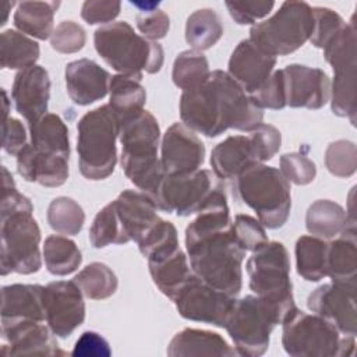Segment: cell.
<instances>
[{"instance_id":"1","label":"cell","mask_w":357,"mask_h":357,"mask_svg":"<svg viewBox=\"0 0 357 357\" xmlns=\"http://www.w3.org/2000/svg\"><path fill=\"white\" fill-rule=\"evenodd\" d=\"M185 248L191 271L198 279L231 297L240 294L245 251L234 238L227 206L209 205L201 209L185 227Z\"/></svg>"},{"instance_id":"2","label":"cell","mask_w":357,"mask_h":357,"mask_svg":"<svg viewBox=\"0 0 357 357\" xmlns=\"http://www.w3.org/2000/svg\"><path fill=\"white\" fill-rule=\"evenodd\" d=\"M180 119L190 130L215 138L229 128L252 131L262 124L264 112L226 71L215 70L204 84L183 91Z\"/></svg>"},{"instance_id":"3","label":"cell","mask_w":357,"mask_h":357,"mask_svg":"<svg viewBox=\"0 0 357 357\" xmlns=\"http://www.w3.org/2000/svg\"><path fill=\"white\" fill-rule=\"evenodd\" d=\"M121 144L120 165L127 178L153 201L166 176L158 148L160 127L156 117L142 110L134 119L123 123L119 130Z\"/></svg>"},{"instance_id":"4","label":"cell","mask_w":357,"mask_h":357,"mask_svg":"<svg viewBox=\"0 0 357 357\" xmlns=\"http://www.w3.org/2000/svg\"><path fill=\"white\" fill-rule=\"evenodd\" d=\"M98 54L119 74L141 81L142 73L156 74L165 60L163 47L138 33L126 21L99 26L93 33Z\"/></svg>"},{"instance_id":"5","label":"cell","mask_w":357,"mask_h":357,"mask_svg":"<svg viewBox=\"0 0 357 357\" xmlns=\"http://www.w3.org/2000/svg\"><path fill=\"white\" fill-rule=\"evenodd\" d=\"M245 268L250 278V289L272 308L278 322L282 325L297 308L286 247L280 241H268L252 251Z\"/></svg>"},{"instance_id":"6","label":"cell","mask_w":357,"mask_h":357,"mask_svg":"<svg viewBox=\"0 0 357 357\" xmlns=\"http://www.w3.org/2000/svg\"><path fill=\"white\" fill-rule=\"evenodd\" d=\"M119 121L109 105L86 112L77 124V153L81 174L92 181L107 178L117 163Z\"/></svg>"},{"instance_id":"7","label":"cell","mask_w":357,"mask_h":357,"mask_svg":"<svg viewBox=\"0 0 357 357\" xmlns=\"http://www.w3.org/2000/svg\"><path fill=\"white\" fill-rule=\"evenodd\" d=\"M238 198L258 216L264 227L279 229L290 215V183L276 167L254 163L236 178Z\"/></svg>"},{"instance_id":"8","label":"cell","mask_w":357,"mask_h":357,"mask_svg":"<svg viewBox=\"0 0 357 357\" xmlns=\"http://www.w3.org/2000/svg\"><path fill=\"white\" fill-rule=\"evenodd\" d=\"M282 346L293 357H343L354 353V336L342 333L317 314L296 308L282 324Z\"/></svg>"},{"instance_id":"9","label":"cell","mask_w":357,"mask_h":357,"mask_svg":"<svg viewBox=\"0 0 357 357\" xmlns=\"http://www.w3.org/2000/svg\"><path fill=\"white\" fill-rule=\"evenodd\" d=\"M312 25L308 3L284 1L272 17L251 26L248 39L269 56H287L310 40Z\"/></svg>"},{"instance_id":"10","label":"cell","mask_w":357,"mask_h":357,"mask_svg":"<svg viewBox=\"0 0 357 357\" xmlns=\"http://www.w3.org/2000/svg\"><path fill=\"white\" fill-rule=\"evenodd\" d=\"M276 325L279 322L272 308L258 296L248 294L236 298L225 328L238 356L258 357L268 350Z\"/></svg>"},{"instance_id":"11","label":"cell","mask_w":357,"mask_h":357,"mask_svg":"<svg viewBox=\"0 0 357 357\" xmlns=\"http://www.w3.org/2000/svg\"><path fill=\"white\" fill-rule=\"evenodd\" d=\"M0 273H36L42 266L40 229L32 212L1 216Z\"/></svg>"},{"instance_id":"12","label":"cell","mask_w":357,"mask_h":357,"mask_svg":"<svg viewBox=\"0 0 357 357\" xmlns=\"http://www.w3.org/2000/svg\"><path fill=\"white\" fill-rule=\"evenodd\" d=\"M219 178L208 169L184 174H166L155 202L159 209L177 216L198 213L212 194L222 188Z\"/></svg>"},{"instance_id":"13","label":"cell","mask_w":357,"mask_h":357,"mask_svg":"<svg viewBox=\"0 0 357 357\" xmlns=\"http://www.w3.org/2000/svg\"><path fill=\"white\" fill-rule=\"evenodd\" d=\"M234 301L236 297L213 289L195 275L173 300L177 312L184 319L218 328L226 326Z\"/></svg>"},{"instance_id":"14","label":"cell","mask_w":357,"mask_h":357,"mask_svg":"<svg viewBox=\"0 0 357 357\" xmlns=\"http://www.w3.org/2000/svg\"><path fill=\"white\" fill-rule=\"evenodd\" d=\"M74 280L50 282L43 287L46 324L59 337H68L85 319V301Z\"/></svg>"},{"instance_id":"15","label":"cell","mask_w":357,"mask_h":357,"mask_svg":"<svg viewBox=\"0 0 357 357\" xmlns=\"http://www.w3.org/2000/svg\"><path fill=\"white\" fill-rule=\"evenodd\" d=\"M205 145L183 123L172 124L160 142V162L166 174L191 173L204 165Z\"/></svg>"},{"instance_id":"16","label":"cell","mask_w":357,"mask_h":357,"mask_svg":"<svg viewBox=\"0 0 357 357\" xmlns=\"http://www.w3.org/2000/svg\"><path fill=\"white\" fill-rule=\"evenodd\" d=\"M354 300L356 290L332 282L312 290L307 298V307L312 314L331 322L342 335L356 337L357 318Z\"/></svg>"},{"instance_id":"17","label":"cell","mask_w":357,"mask_h":357,"mask_svg":"<svg viewBox=\"0 0 357 357\" xmlns=\"http://www.w3.org/2000/svg\"><path fill=\"white\" fill-rule=\"evenodd\" d=\"M1 353L4 356H63L66 354L52 329L40 321L22 319L1 324Z\"/></svg>"},{"instance_id":"18","label":"cell","mask_w":357,"mask_h":357,"mask_svg":"<svg viewBox=\"0 0 357 357\" xmlns=\"http://www.w3.org/2000/svg\"><path fill=\"white\" fill-rule=\"evenodd\" d=\"M282 71L287 106L317 110L329 102L331 79L324 70L304 64H289Z\"/></svg>"},{"instance_id":"19","label":"cell","mask_w":357,"mask_h":357,"mask_svg":"<svg viewBox=\"0 0 357 357\" xmlns=\"http://www.w3.org/2000/svg\"><path fill=\"white\" fill-rule=\"evenodd\" d=\"M11 99L15 110L26 120L28 126L45 116L50 99L47 70L38 64L20 70L14 77Z\"/></svg>"},{"instance_id":"20","label":"cell","mask_w":357,"mask_h":357,"mask_svg":"<svg viewBox=\"0 0 357 357\" xmlns=\"http://www.w3.org/2000/svg\"><path fill=\"white\" fill-rule=\"evenodd\" d=\"M275 66L276 57L259 50L250 39H244L231 52L227 74L251 95L266 82Z\"/></svg>"},{"instance_id":"21","label":"cell","mask_w":357,"mask_h":357,"mask_svg":"<svg viewBox=\"0 0 357 357\" xmlns=\"http://www.w3.org/2000/svg\"><path fill=\"white\" fill-rule=\"evenodd\" d=\"M66 88L70 99L79 106H88L103 99L109 92L110 74L96 61L78 59L66 66Z\"/></svg>"},{"instance_id":"22","label":"cell","mask_w":357,"mask_h":357,"mask_svg":"<svg viewBox=\"0 0 357 357\" xmlns=\"http://www.w3.org/2000/svg\"><path fill=\"white\" fill-rule=\"evenodd\" d=\"M114 202L130 241H141L162 220L156 202L141 190H123Z\"/></svg>"},{"instance_id":"23","label":"cell","mask_w":357,"mask_h":357,"mask_svg":"<svg viewBox=\"0 0 357 357\" xmlns=\"http://www.w3.org/2000/svg\"><path fill=\"white\" fill-rule=\"evenodd\" d=\"M15 158L17 172L25 181L39 183L43 187H60L68 178L70 158L40 153L29 142Z\"/></svg>"},{"instance_id":"24","label":"cell","mask_w":357,"mask_h":357,"mask_svg":"<svg viewBox=\"0 0 357 357\" xmlns=\"http://www.w3.org/2000/svg\"><path fill=\"white\" fill-rule=\"evenodd\" d=\"M42 284H7L1 287V324L22 319L46 322Z\"/></svg>"},{"instance_id":"25","label":"cell","mask_w":357,"mask_h":357,"mask_svg":"<svg viewBox=\"0 0 357 357\" xmlns=\"http://www.w3.org/2000/svg\"><path fill=\"white\" fill-rule=\"evenodd\" d=\"M259 163L248 135H230L211 152V166L220 180H236L251 165Z\"/></svg>"},{"instance_id":"26","label":"cell","mask_w":357,"mask_h":357,"mask_svg":"<svg viewBox=\"0 0 357 357\" xmlns=\"http://www.w3.org/2000/svg\"><path fill=\"white\" fill-rule=\"evenodd\" d=\"M326 276L333 283L356 290L357 279V240L356 226H347L328 243Z\"/></svg>"},{"instance_id":"27","label":"cell","mask_w":357,"mask_h":357,"mask_svg":"<svg viewBox=\"0 0 357 357\" xmlns=\"http://www.w3.org/2000/svg\"><path fill=\"white\" fill-rule=\"evenodd\" d=\"M166 353L169 357L238 356L237 350L231 347L219 333L206 331V329H194V328H185L177 332L169 342Z\"/></svg>"},{"instance_id":"28","label":"cell","mask_w":357,"mask_h":357,"mask_svg":"<svg viewBox=\"0 0 357 357\" xmlns=\"http://www.w3.org/2000/svg\"><path fill=\"white\" fill-rule=\"evenodd\" d=\"M149 273L156 287L172 301L183 290V287L194 278L188 257L177 248L163 257L148 261Z\"/></svg>"},{"instance_id":"29","label":"cell","mask_w":357,"mask_h":357,"mask_svg":"<svg viewBox=\"0 0 357 357\" xmlns=\"http://www.w3.org/2000/svg\"><path fill=\"white\" fill-rule=\"evenodd\" d=\"M109 93V106L112 107L119 121V127L144 110L146 102V91L137 79L121 74L112 75Z\"/></svg>"},{"instance_id":"30","label":"cell","mask_w":357,"mask_h":357,"mask_svg":"<svg viewBox=\"0 0 357 357\" xmlns=\"http://www.w3.org/2000/svg\"><path fill=\"white\" fill-rule=\"evenodd\" d=\"M29 144L40 153L70 158V137L66 123L54 113H46L28 126Z\"/></svg>"},{"instance_id":"31","label":"cell","mask_w":357,"mask_h":357,"mask_svg":"<svg viewBox=\"0 0 357 357\" xmlns=\"http://www.w3.org/2000/svg\"><path fill=\"white\" fill-rule=\"evenodd\" d=\"M333 82L331 84V109L339 117H347L356 126L357 114V61L332 67Z\"/></svg>"},{"instance_id":"32","label":"cell","mask_w":357,"mask_h":357,"mask_svg":"<svg viewBox=\"0 0 357 357\" xmlns=\"http://www.w3.org/2000/svg\"><path fill=\"white\" fill-rule=\"evenodd\" d=\"M347 226H356V222L349 220L342 205L331 199L314 201L305 215L307 230L312 236L324 240L339 236Z\"/></svg>"},{"instance_id":"33","label":"cell","mask_w":357,"mask_h":357,"mask_svg":"<svg viewBox=\"0 0 357 357\" xmlns=\"http://www.w3.org/2000/svg\"><path fill=\"white\" fill-rule=\"evenodd\" d=\"M59 1H21L17 3L14 25L25 35L46 40L53 33L54 14Z\"/></svg>"},{"instance_id":"34","label":"cell","mask_w":357,"mask_h":357,"mask_svg":"<svg viewBox=\"0 0 357 357\" xmlns=\"http://www.w3.org/2000/svg\"><path fill=\"white\" fill-rule=\"evenodd\" d=\"M39 45L25 33L6 29L0 35V66L4 70H24L36 66Z\"/></svg>"},{"instance_id":"35","label":"cell","mask_w":357,"mask_h":357,"mask_svg":"<svg viewBox=\"0 0 357 357\" xmlns=\"http://www.w3.org/2000/svg\"><path fill=\"white\" fill-rule=\"evenodd\" d=\"M328 241L315 236H301L296 241L297 273L307 282H319L326 276Z\"/></svg>"},{"instance_id":"36","label":"cell","mask_w":357,"mask_h":357,"mask_svg":"<svg viewBox=\"0 0 357 357\" xmlns=\"http://www.w3.org/2000/svg\"><path fill=\"white\" fill-rule=\"evenodd\" d=\"M223 35L220 17L213 8L194 11L185 22V40L192 50L202 52L215 46Z\"/></svg>"},{"instance_id":"37","label":"cell","mask_w":357,"mask_h":357,"mask_svg":"<svg viewBox=\"0 0 357 357\" xmlns=\"http://www.w3.org/2000/svg\"><path fill=\"white\" fill-rule=\"evenodd\" d=\"M43 259L46 269L56 276H66L78 269L82 255L77 244L60 234L46 237L43 244Z\"/></svg>"},{"instance_id":"38","label":"cell","mask_w":357,"mask_h":357,"mask_svg":"<svg viewBox=\"0 0 357 357\" xmlns=\"http://www.w3.org/2000/svg\"><path fill=\"white\" fill-rule=\"evenodd\" d=\"M82 294L91 300L112 297L119 286L116 273L103 262H91L74 278Z\"/></svg>"},{"instance_id":"39","label":"cell","mask_w":357,"mask_h":357,"mask_svg":"<svg viewBox=\"0 0 357 357\" xmlns=\"http://www.w3.org/2000/svg\"><path fill=\"white\" fill-rule=\"evenodd\" d=\"M89 241L93 248H103L110 244H126L130 241L119 218L114 201L105 205L96 213L89 227Z\"/></svg>"},{"instance_id":"40","label":"cell","mask_w":357,"mask_h":357,"mask_svg":"<svg viewBox=\"0 0 357 357\" xmlns=\"http://www.w3.org/2000/svg\"><path fill=\"white\" fill-rule=\"evenodd\" d=\"M211 74L208 59L197 50H184L174 59L172 79L183 91L204 84Z\"/></svg>"},{"instance_id":"41","label":"cell","mask_w":357,"mask_h":357,"mask_svg":"<svg viewBox=\"0 0 357 357\" xmlns=\"http://www.w3.org/2000/svg\"><path fill=\"white\" fill-rule=\"evenodd\" d=\"M46 219L49 226L59 234L77 236L84 226L85 212L82 206L70 197H57L49 206Z\"/></svg>"},{"instance_id":"42","label":"cell","mask_w":357,"mask_h":357,"mask_svg":"<svg viewBox=\"0 0 357 357\" xmlns=\"http://www.w3.org/2000/svg\"><path fill=\"white\" fill-rule=\"evenodd\" d=\"M146 259H155L180 248L177 230L172 222L160 220L141 241L137 243Z\"/></svg>"},{"instance_id":"43","label":"cell","mask_w":357,"mask_h":357,"mask_svg":"<svg viewBox=\"0 0 357 357\" xmlns=\"http://www.w3.org/2000/svg\"><path fill=\"white\" fill-rule=\"evenodd\" d=\"M325 166L331 174L347 178L356 173L357 149L349 139H337L328 145L325 151Z\"/></svg>"},{"instance_id":"44","label":"cell","mask_w":357,"mask_h":357,"mask_svg":"<svg viewBox=\"0 0 357 357\" xmlns=\"http://www.w3.org/2000/svg\"><path fill=\"white\" fill-rule=\"evenodd\" d=\"M312 18L314 25L310 42L318 49H324L346 25L344 20L328 7H312Z\"/></svg>"},{"instance_id":"45","label":"cell","mask_w":357,"mask_h":357,"mask_svg":"<svg viewBox=\"0 0 357 357\" xmlns=\"http://www.w3.org/2000/svg\"><path fill=\"white\" fill-rule=\"evenodd\" d=\"M233 234L240 248L251 252L261 248L269 241L262 223L258 219L244 213H238L234 216Z\"/></svg>"},{"instance_id":"46","label":"cell","mask_w":357,"mask_h":357,"mask_svg":"<svg viewBox=\"0 0 357 357\" xmlns=\"http://www.w3.org/2000/svg\"><path fill=\"white\" fill-rule=\"evenodd\" d=\"M280 172L289 183L296 185H307L314 181L317 176L315 163L300 152L284 153L280 156Z\"/></svg>"},{"instance_id":"47","label":"cell","mask_w":357,"mask_h":357,"mask_svg":"<svg viewBox=\"0 0 357 357\" xmlns=\"http://www.w3.org/2000/svg\"><path fill=\"white\" fill-rule=\"evenodd\" d=\"M86 43L85 29L74 21H61L50 36L52 47L64 54L79 52Z\"/></svg>"},{"instance_id":"48","label":"cell","mask_w":357,"mask_h":357,"mask_svg":"<svg viewBox=\"0 0 357 357\" xmlns=\"http://www.w3.org/2000/svg\"><path fill=\"white\" fill-rule=\"evenodd\" d=\"M257 106L261 109L280 110L286 107V89L283 71L278 70L271 74L266 82L254 93L250 95Z\"/></svg>"},{"instance_id":"49","label":"cell","mask_w":357,"mask_h":357,"mask_svg":"<svg viewBox=\"0 0 357 357\" xmlns=\"http://www.w3.org/2000/svg\"><path fill=\"white\" fill-rule=\"evenodd\" d=\"M248 137L254 145L259 163L271 160L279 152L282 145L280 131L271 124H259L257 128L250 131Z\"/></svg>"},{"instance_id":"50","label":"cell","mask_w":357,"mask_h":357,"mask_svg":"<svg viewBox=\"0 0 357 357\" xmlns=\"http://www.w3.org/2000/svg\"><path fill=\"white\" fill-rule=\"evenodd\" d=\"M226 7L238 25H254L257 20L269 15L275 1H226Z\"/></svg>"},{"instance_id":"51","label":"cell","mask_w":357,"mask_h":357,"mask_svg":"<svg viewBox=\"0 0 357 357\" xmlns=\"http://www.w3.org/2000/svg\"><path fill=\"white\" fill-rule=\"evenodd\" d=\"M121 3L110 0H86L81 7V17L89 25L112 24L120 14Z\"/></svg>"},{"instance_id":"52","label":"cell","mask_w":357,"mask_h":357,"mask_svg":"<svg viewBox=\"0 0 357 357\" xmlns=\"http://www.w3.org/2000/svg\"><path fill=\"white\" fill-rule=\"evenodd\" d=\"M135 20L137 28L142 33V36L153 42L165 38L170 28L169 15L159 8L149 13H138Z\"/></svg>"},{"instance_id":"53","label":"cell","mask_w":357,"mask_h":357,"mask_svg":"<svg viewBox=\"0 0 357 357\" xmlns=\"http://www.w3.org/2000/svg\"><path fill=\"white\" fill-rule=\"evenodd\" d=\"M28 142L29 141L26 130L18 119L8 117L3 121L1 146L8 155L17 156L26 146Z\"/></svg>"},{"instance_id":"54","label":"cell","mask_w":357,"mask_h":357,"mask_svg":"<svg viewBox=\"0 0 357 357\" xmlns=\"http://www.w3.org/2000/svg\"><path fill=\"white\" fill-rule=\"evenodd\" d=\"M73 356H110L112 350L107 340L96 332L86 331L75 342Z\"/></svg>"},{"instance_id":"55","label":"cell","mask_w":357,"mask_h":357,"mask_svg":"<svg viewBox=\"0 0 357 357\" xmlns=\"http://www.w3.org/2000/svg\"><path fill=\"white\" fill-rule=\"evenodd\" d=\"M132 6H135L139 13H149V11H153V10H158V6H159V1H149V3H137V1H131Z\"/></svg>"},{"instance_id":"56","label":"cell","mask_w":357,"mask_h":357,"mask_svg":"<svg viewBox=\"0 0 357 357\" xmlns=\"http://www.w3.org/2000/svg\"><path fill=\"white\" fill-rule=\"evenodd\" d=\"M17 3L15 1H7V0H3L1 1V11H3V20L0 21V26H3V25H6V22H7V20H8V13H10V10L15 6Z\"/></svg>"}]
</instances>
